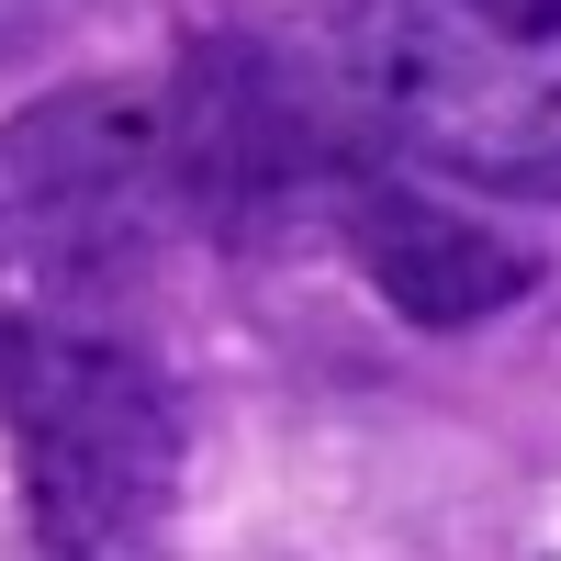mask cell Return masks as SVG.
I'll list each match as a JSON object with an SVG mask.
<instances>
[{
  "mask_svg": "<svg viewBox=\"0 0 561 561\" xmlns=\"http://www.w3.org/2000/svg\"><path fill=\"white\" fill-rule=\"evenodd\" d=\"M180 237L169 124L135 90H45L0 124V293L102 314Z\"/></svg>",
  "mask_w": 561,
  "mask_h": 561,
  "instance_id": "3",
  "label": "cell"
},
{
  "mask_svg": "<svg viewBox=\"0 0 561 561\" xmlns=\"http://www.w3.org/2000/svg\"><path fill=\"white\" fill-rule=\"evenodd\" d=\"M359 113L494 203H561V0H348Z\"/></svg>",
  "mask_w": 561,
  "mask_h": 561,
  "instance_id": "2",
  "label": "cell"
},
{
  "mask_svg": "<svg viewBox=\"0 0 561 561\" xmlns=\"http://www.w3.org/2000/svg\"><path fill=\"white\" fill-rule=\"evenodd\" d=\"M158 124H169V169H180V225L214 248H293L304 225L337 214V180L359 169V135L337 113L293 45H270L248 23L192 34L180 68L158 90Z\"/></svg>",
  "mask_w": 561,
  "mask_h": 561,
  "instance_id": "4",
  "label": "cell"
},
{
  "mask_svg": "<svg viewBox=\"0 0 561 561\" xmlns=\"http://www.w3.org/2000/svg\"><path fill=\"white\" fill-rule=\"evenodd\" d=\"M34 23H45V0H0V68L34 45Z\"/></svg>",
  "mask_w": 561,
  "mask_h": 561,
  "instance_id": "6",
  "label": "cell"
},
{
  "mask_svg": "<svg viewBox=\"0 0 561 561\" xmlns=\"http://www.w3.org/2000/svg\"><path fill=\"white\" fill-rule=\"evenodd\" d=\"M325 225L348 237L359 280H370V293H382L404 325H427V337L505 314V304L539 280V259H528V248H505L472 203H449V192H427V180L382 169L370 147H359V169L337 180V214H325Z\"/></svg>",
  "mask_w": 561,
  "mask_h": 561,
  "instance_id": "5",
  "label": "cell"
},
{
  "mask_svg": "<svg viewBox=\"0 0 561 561\" xmlns=\"http://www.w3.org/2000/svg\"><path fill=\"white\" fill-rule=\"evenodd\" d=\"M0 427H12L34 561H169L192 427H180L169 370L124 325L12 304L0 314Z\"/></svg>",
  "mask_w": 561,
  "mask_h": 561,
  "instance_id": "1",
  "label": "cell"
}]
</instances>
